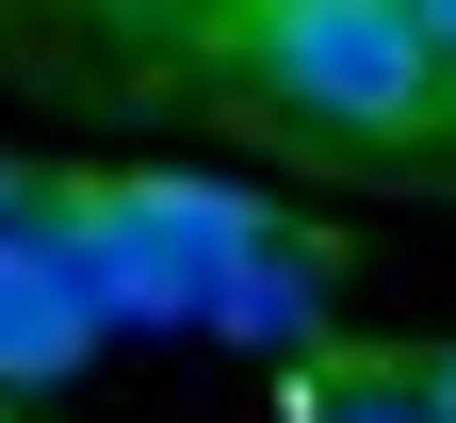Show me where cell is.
<instances>
[{
	"label": "cell",
	"mask_w": 456,
	"mask_h": 423,
	"mask_svg": "<svg viewBox=\"0 0 456 423\" xmlns=\"http://www.w3.org/2000/svg\"><path fill=\"white\" fill-rule=\"evenodd\" d=\"M228 49H245V82L294 114V131H326V147H408L456 98V66L424 49L408 0H228Z\"/></svg>",
	"instance_id": "cell-1"
},
{
	"label": "cell",
	"mask_w": 456,
	"mask_h": 423,
	"mask_svg": "<svg viewBox=\"0 0 456 423\" xmlns=\"http://www.w3.org/2000/svg\"><path fill=\"white\" fill-rule=\"evenodd\" d=\"M98 196L131 212L147 245H180L196 277H228L245 245H277V196H245V179H163V163H147V179H98ZM196 326H212V310H196Z\"/></svg>",
	"instance_id": "cell-2"
},
{
	"label": "cell",
	"mask_w": 456,
	"mask_h": 423,
	"mask_svg": "<svg viewBox=\"0 0 456 423\" xmlns=\"http://www.w3.org/2000/svg\"><path fill=\"white\" fill-rule=\"evenodd\" d=\"M212 342H245V358H326V261L294 245V228L212 277Z\"/></svg>",
	"instance_id": "cell-3"
},
{
	"label": "cell",
	"mask_w": 456,
	"mask_h": 423,
	"mask_svg": "<svg viewBox=\"0 0 456 423\" xmlns=\"http://www.w3.org/2000/svg\"><path fill=\"white\" fill-rule=\"evenodd\" d=\"M98 342H114V326H98V293H82V261H66V245L0 277V391H49V375H82Z\"/></svg>",
	"instance_id": "cell-4"
},
{
	"label": "cell",
	"mask_w": 456,
	"mask_h": 423,
	"mask_svg": "<svg viewBox=\"0 0 456 423\" xmlns=\"http://www.w3.org/2000/svg\"><path fill=\"white\" fill-rule=\"evenodd\" d=\"M277 407H294V423H440L391 358H294V391H277Z\"/></svg>",
	"instance_id": "cell-5"
},
{
	"label": "cell",
	"mask_w": 456,
	"mask_h": 423,
	"mask_svg": "<svg viewBox=\"0 0 456 423\" xmlns=\"http://www.w3.org/2000/svg\"><path fill=\"white\" fill-rule=\"evenodd\" d=\"M391 375H408V391H424V407L456 423V326H440V342H408V358H391Z\"/></svg>",
	"instance_id": "cell-6"
},
{
	"label": "cell",
	"mask_w": 456,
	"mask_h": 423,
	"mask_svg": "<svg viewBox=\"0 0 456 423\" xmlns=\"http://www.w3.org/2000/svg\"><path fill=\"white\" fill-rule=\"evenodd\" d=\"M408 17H424V49H440V66H456V0H408Z\"/></svg>",
	"instance_id": "cell-7"
}]
</instances>
